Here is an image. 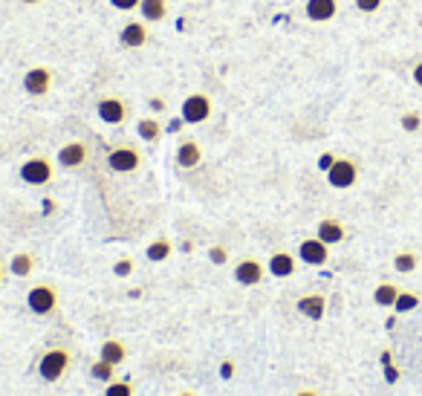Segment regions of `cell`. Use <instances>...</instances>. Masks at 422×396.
<instances>
[{
  "label": "cell",
  "instance_id": "cell-26",
  "mask_svg": "<svg viewBox=\"0 0 422 396\" xmlns=\"http://www.w3.org/2000/svg\"><path fill=\"white\" fill-rule=\"evenodd\" d=\"M419 307V298L414 295V292H402L399 289V298H397V304H394V310L397 313H411V310H416Z\"/></svg>",
  "mask_w": 422,
  "mask_h": 396
},
{
  "label": "cell",
  "instance_id": "cell-30",
  "mask_svg": "<svg viewBox=\"0 0 422 396\" xmlns=\"http://www.w3.org/2000/svg\"><path fill=\"white\" fill-rule=\"evenodd\" d=\"M208 260L215 263V266H226V263H229V252H226L223 246H211V249H208Z\"/></svg>",
  "mask_w": 422,
  "mask_h": 396
},
{
  "label": "cell",
  "instance_id": "cell-34",
  "mask_svg": "<svg viewBox=\"0 0 422 396\" xmlns=\"http://www.w3.org/2000/svg\"><path fill=\"white\" fill-rule=\"evenodd\" d=\"M336 160H339V157H333V154H321V157H318V171H324V174H327L330 168H333V162H336Z\"/></svg>",
  "mask_w": 422,
  "mask_h": 396
},
{
  "label": "cell",
  "instance_id": "cell-36",
  "mask_svg": "<svg viewBox=\"0 0 422 396\" xmlns=\"http://www.w3.org/2000/svg\"><path fill=\"white\" fill-rule=\"evenodd\" d=\"M414 81H416V84L422 87V58H419V64L414 67Z\"/></svg>",
  "mask_w": 422,
  "mask_h": 396
},
{
  "label": "cell",
  "instance_id": "cell-25",
  "mask_svg": "<svg viewBox=\"0 0 422 396\" xmlns=\"http://www.w3.org/2000/svg\"><path fill=\"white\" fill-rule=\"evenodd\" d=\"M104 396H133V385L128 379H113V382H107Z\"/></svg>",
  "mask_w": 422,
  "mask_h": 396
},
{
  "label": "cell",
  "instance_id": "cell-21",
  "mask_svg": "<svg viewBox=\"0 0 422 396\" xmlns=\"http://www.w3.org/2000/svg\"><path fill=\"white\" fill-rule=\"evenodd\" d=\"M32 269H35V258L29 255V252H18L12 260H9V272L15 278H26V275H32Z\"/></svg>",
  "mask_w": 422,
  "mask_h": 396
},
{
  "label": "cell",
  "instance_id": "cell-35",
  "mask_svg": "<svg viewBox=\"0 0 422 396\" xmlns=\"http://www.w3.org/2000/svg\"><path fill=\"white\" fill-rule=\"evenodd\" d=\"M385 379H387V382H397V379H399V371L394 368V364H385Z\"/></svg>",
  "mask_w": 422,
  "mask_h": 396
},
{
  "label": "cell",
  "instance_id": "cell-4",
  "mask_svg": "<svg viewBox=\"0 0 422 396\" xmlns=\"http://www.w3.org/2000/svg\"><path fill=\"white\" fill-rule=\"evenodd\" d=\"M20 179L26 186H47L52 182V162L47 157H32L20 165Z\"/></svg>",
  "mask_w": 422,
  "mask_h": 396
},
{
  "label": "cell",
  "instance_id": "cell-15",
  "mask_svg": "<svg viewBox=\"0 0 422 396\" xmlns=\"http://www.w3.org/2000/svg\"><path fill=\"white\" fill-rule=\"evenodd\" d=\"M315 237L324 240L327 246H336V243L344 240V226H342L336 217H324V220L318 223V229H315Z\"/></svg>",
  "mask_w": 422,
  "mask_h": 396
},
{
  "label": "cell",
  "instance_id": "cell-14",
  "mask_svg": "<svg viewBox=\"0 0 422 396\" xmlns=\"http://www.w3.org/2000/svg\"><path fill=\"white\" fill-rule=\"evenodd\" d=\"M298 313L310 318V321H321L324 313H327V298L324 295H304V298H298Z\"/></svg>",
  "mask_w": 422,
  "mask_h": 396
},
{
  "label": "cell",
  "instance_id": "cell-23",
  "mask_svg": "<svg viewBox=\"0 0 422 396\" xmlns=\"http://www.w3.org/2000/svg\"><path fill=\"white\" fill-rule=\"evenodd\" d=\"M136 133H139L142 142H157L162 136V128H159L157 119H142L139 125H136Z\"/></svg>",
  "mask_w": 422,
  "mask_h": 396
},
{
  "label": "cell",
  "instance_id": "cell-3",
  "mask_svg": "<svg viewBox=\"0 0 422 396\" xmlns=\"http://www.w3.org/2000/svg\"><path fill=\"white\" fill-rule=\"evenodd\" d=\"M179 116H183L186 125H203L211 119V99L205 93H191L179 107Z\"/></svg>",
  "mask_w": 422,
  "mask_h": 396
},
{
  "label": "cell",
  "instance_id": "cell-39",
  "mask_svg": "<svg viewBox=\"0 0 422 396\" xmlns=\"http://www.w3.org/2000/svg\"><path fill=\"white\" fill-rule=\"evenodd\" d=\"M390 361H394V359H390V350H385L382 353V364H390Z\"/></svg>",
  "mask_w": 422,
  "mask_h": 396
},
{
  "label": "cell",
  "instance_id": "cell-22",
  "mask_svg": "<svg viewBox=\"0 0 422 396\" xmlns=\"http://www.w3.org/2000/svg\"><path fill=\"white\" fill-rule=\"evenodd\" d=\"M397 298H399V287H394V284H379L373 289V301L379 307H394Z\"/></svg>",
  "mask_w": 422,
  "mask_h": 396
},
{
  "label": "cell",
  "instance_id": "cell-27",
  "mask_svg": "<svg viewBox=\"0 0 422 396\" xmlns=\"http://www.w3.org/2000/svg\"><path fill=\"white\" fill-rule=\"evenodd\" d=\"M416 263H419V260H416L414 252H399V255L394 258V269H397V272H405V275L416 269Z\"/></svg>",
  "mask_w": 422,
  "mask_h": 396
},
{
  "label": "cell",
  "instance_id": "cell-8",
  "mask_svg": "<svg viewBox=\"0 0 422 396\" xmlns=\"http://www.w3.org/2000/svg\"><path fill=\"white\" fill-rule=\"evenodd\" d=\"M49 87H52V73L47 67H32V70H26L23 76V90H26V96H47L49 93Z\"/></svg>",
  "mask_w": 422,
  "mask_h": 396
},
{
  "label": "cell",
  "instance_id": "cell-17",
  "mask_svg": "<svg viewBox=\"0 0 422 396\" xmlns=\"http://www.w3.org/2000/svg\"><path fill=\"white\" fill-rule=\"evenodd\" d=\"M269 275H275V278H289L292 272H295V258L289 252H275L272 258H269Z\"/></svg>",
  "mask_w": 422,
  "mask_h": 396
},
{
  "label": "cell",
  "instance_id": "cell-33",
  "mask_svg": "<svg viewBox=\"0 0 422 396\" xmlns=\"http://www.w3.org/2000/svg\"><path fill=\"white\" fill-rule=\"evenodd\" d=\"M234 373H237V364H234V359H226V361L220 364V379H226V382H229Z\"/></svg>",
  "mask_w": 422,
  "mask_h": 396
},
{
  "label": "cell",
  "instance_id": "cell-31",
  "mask_svg": "<svg viewBox=\"0 0 422 396\" xmlns=\"http://www.w3.org/2000/svg\"><path fill=\"white\" fill-rule=\"evenodd\" d=\"M356 9H358V12H365V15L379 12V9H382V0H356Z\"/></svg>",
  "mask_w": 422,
  "mask_h": 396
},
{
  "label": "cell",
  "instance_id": "cell-37",
  "mask_svg": "<svg viewBox=\"0 0 422 396\" xmlns=\"http://www.w3.org/2000/svg\"><path fill=\"white\" fill-rule=\"evenodd\" d=\"M147 104H150V107H154V110H165V102H162V99H150Z\"/></svg>",
  "mask_w": 422,
  "mask_h": 396
},
{
  "label": "cell",
  "instance_id": "cell-5",
  "mask_svg": "<svg viewBox=\"0 0 422 396\" xmlns=\"http://www.w3.org/2000/svg\"><path fill=\"white\" fill-rule=\"evenodd\" d=\"M107 165L116 174H133L142 165V154L136 148H113L107 154Z\"/></svg>",
  "mask_w": 422,
  "mask_h": 396
},
{
  "label": "cell",
  "instance_id": "cell-20",
  "mask_svg": "<svg viewBox=\"0 0 422 396\" xmlns=\"http://www.w3.org/2000/svg\"><path fill=\"white\" fill-rule=\"evenodd\" d=\"M171 252H174L171 240L159 237V240H154V243H147V249H145V258H147L150 263H162V260H168V258H171Z\"/></svg>",
  "mask_w": 422,
  "mask_h": 396
},
{
  "label": "cell",
  "instance_id": "cell-10",
  "mask_svg": "<svg viewBox=\"0 0 422 396\" xmlns=\"http://www.w3.org/2000/svg\"><path fill=\"white\" fill-rule=\"evenodd\" d=\"M99 110V119L104 121V125H122V121L128 119V104L122 99H116V96H107L96 104Z\"/></svg>",
  "mask_w": 422,
  "mask_h": 396
},
{
  "label": "cell",
  "instance_id": "cell-11",
  "mask_svg": "<svg viewBox=\"0 0 422 396\" xmlns=\"http://www.w3.org/2000/svg\"><path fill=\"white\" fill-rule=\"evenodd\" d=\"M304 15L313 23H327V20H333L339 15V0H307Z\"/></svg>",
  "mask_w": 422,
  "mask_h": 396
},
{
  "label": "cell",
  "instance_id": "cell-32",
  "mask_svg": "<svg viewBox=\"0 0 422 396\" xmlns=\"http://www.w3.org/2000/svg\"><path fill=\"white\" fill-rule=\"evenodd\" d=\"M139 4L142 0H110V6L119 12H133V9H139Z\"/></svg>",
  "mask_w": 422,
  "mask_h": 396
},
{
  "label": "cell",
  "instance_id": "cell-12",
  "mask_svg": "<svg viewBox=\"0 0 422 396\" xmlns=\"http://www.w3.org/2000/svg\"><path fill=\"white\" fill-rule=\"evenodd\" d=\"M119 41H122V47H128V49H139V47H145V44H147V26H145L142 20H131V23H125V29L119 32Z\"/></svg>",
  "mask_w": 422,
  "mask_h": 396
},
{
  "label": "cell",
  "instance_id": "cell-29",
  "mask_svg": "<svg viewBox=\"0 0 422 396\" xmlns=\"http://www.w3.org/2000/svg\"><path fill=\"white\" fill-rule=\"evenodd\" d=\"M422 128V119H419V113H405L402 116V131H408V133H416Z\"/></svg>",
  "mask_w": 422,
  "mask_h": 396
},
{
  "label": "cell",
  "instance_id": "cell-13",
  "mask_svg": "<svg viewBox=\"0 0 422 396\" xmlns=\"http://www.w3.org/2000/svg\"><path fill=\"white\" fill-rule=\"evenodd\" d=\"M87 160V145L84 142H67L58 150V165L61 168H81Z\"/></svg>",
  "mask_w": 422,
  "mask_h": 396
},
{
  "label": "cell",
  "instance_id": "cell-24",
  "mask_svg": "<svg viewBox=\"0 0 422 396\" xmlns=\"http://www.w3.org/2000/svg\"><path fill=\"white\" fill-rule=\"evenodd\" d=\"M113 368H116V364L99 359V361H93V368H90V376L99 379V382H113Z\"/></svg>",
  "mask_w": 422,
  "mask_h": 396
},
{
  "label": "cell",
  "instance_id": "cell-43",
  "mask_svg": "<svg viewBox=\"0 0 422 396\" xmlns=\"http://www.w3.org/2000/svg\"><path fill=\"white\" fill-rule=\"evenodd\" d=\"M0 281H4V266H0Z\"/></svg>",
  "mask_w": 422,
  "mask_h": 396
},
{
  "label": "cell",
  "instance_id": "cell-6",
  "mask_svg": "<svg viewBox=\"0 0 422 396\" xmlns=\"http://www.w3.org/2000/svg\"><path fill=\"white\" fill-rule=\"evenodd\" d=\"M358 179V165L353 160H336L333 168L327 171V182L333 188H353Z\"/></svg>",
  "mask_w": 422,
  "mask_h": 396
},
{
  "label": "cell",
  "instance_id": "cell-16",
  "mask_svg": "<svg viewBox=\"0 0 422 396\" xmlns=\"http://www.w3.org/2000/svg\"><path fill=\"white\" fill-rule=\"evenodd\" d=\"M200 160H203V150H200V145L194 139H186L183 145L176 148V165L179 168H197Z\"/></svg>",
  "mask_w": 422,
  "mask_h": 396
},
{
  "label": "cell",
  "instance_id": "cell-38",
  "mask_svg": "<svg viewBox=\"0 0 422 396\" xmlns=\"http://www.w3.org/2000/svg\"><path fill=\"white\" fill-rule=\"evenodd\" d=\"M41 208H44V215H52V211H55V203H52V200H44Z\"/></svg>",
  "mask_w": 422,
  "mask_h": 396
},
{
  "label": "cell",
  "instance_id": "cell-18",
  "mask_svg": "<svg viewBox=\"0 0 422 396\" xmlns=\"http://www.w3.org/2000/svg\"><path fill=\"white\" fill-rule=\"evenodd\" d=\"M139 15L147 23H159L168 15V4H165V0H142V4H139Z\"/></svg>",
  "mask_w": 422,
  "mask_h": 396
},
{
  "label": "cell",
  "instance_id": "cell-1",
  "mask_svg": "<svg viewBox=\"0 0 422 396\" xmlns=\"http://www.w3.org/2000/svg\"><path fill=\"white\" fill-rule=\"evenodd\" d=\"M70 364H73V356L70 350H61V347H55V350H47L41 359H38V376L44 382H58L67 371H70Z\"/></svg>",
  "mask_w": 422,
  "mask_h": 396
},
{
  "label": "cell",
  "instance_id": "cell-41",
  "mask_svg": "<svg viewBox=\"0 0 422 396\" xmlns=\"http://www.w3.org/2000/svg\"><path fill=\"white\" fill-rule=\"evenodd\" d=\"M20 4H29V6H35V4H41V0H20Z\"/></svg>",
  "mask_w": 422,
  "mask_h": 396
},
{
  "label": "cell",
  "instance_id": "cell-40",
  "mask_svg": "<svg viewBox=\"0 0 422 396\" xmlns=\"http://www.w3.org/2000/svg\"><path fill=\"white\" fill-rule=\"evenodd\" d=\"M295 396H318V393H315V390H298Z\"/></svg>",
  "mask_w": 422,
  "mask_h": 396
},
{
  "label": "cell",
  "instance_id": "cell-28",
  "mask_svg": "<svg viewBox=\"0 0 422 396\" xmlns=\"http://www.w3.org/2000/svg\"><path fill=\"white\" fill-rule=\"evenodd\" d=\"M131 272H133V260H131V258H119V260L113 263V275H116V278H128Z\"/></svg>",
  "mask_w": 422,
  "mask_h": 396
},
{
  "label": "cell",
  "instance_id": "cell-42",
  "mask_svg": "<svg viewBox=\"0 0 422 396\" xmlns=\"http://www.w3.org/2000/svg\"><path fill=\"white\" fill-rule=\"evenodd\" d=\"M179 396H197V393H191V390H183V393H179Z\"/></svg>",
  "mask_w": 422,
  "mask_h": 396
},
{
  "label": "cell",
  "instance_id": "cell-2",
  "mask_svg": "<svg viewBox=\"0 0 422 396\" xmlns=\"http://www.w3.org/2000/svg\"><path fill=\"white\" fill-rule=\"evenodd\" d=\"M26 307L35 316H52L58 310V289L52 284H35L26 292Z\"/></svg>",
  "mask_w": 422,
  "mask_h": 396
},
{
  "label": "cell",
  "instance_id": "cell-19",
  "mask_svg": "<svg viewBox=\"0 0 422 396\" xmlns=\"http://www.w3.org/2000/svg\"><path fill=\"white\" fill-rule=\"evenodd\" d=\"M99 359L110 361V364H122V361L128 359V347H125L122 342H116V339H107V342L102 344V350H99Z\"/></svg>",
  "mask_w": 422,
  "mask_h": 396
},
{
  "label": "cell",
  "instance_id": "cell-7",
  "mask_svg": "<svg viewBox=\"0 0 422 396\" xmlns=\"http://www.w3.org/2000/svg\"><path fill=\"white\" fill-rule=\"evenodd\" d=\"M298 258H301V263H307V266H324L330 260V246L324 240H318V237H307V240H301Z\"/></svg>",
  "mask_w": 422,
  "mask_h": 396
},
{
  "label": "cell",
  "instance_id": "cell-9",
  "mask_svg": "<svg viewBox=\"0 0 422 396\" xmlns=\"http://www.w3.org/2000/svg\"><path fill=\"white\" fill-rule=\"evenodd\" d=\"M234 281L240 284V287H258L260 281H263V263L260 260H255V258H246V260H240L237 266H234Z\"/></svg>",
  "mask_w": 422,
  "mask_h": 396
}]
</instances>
